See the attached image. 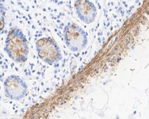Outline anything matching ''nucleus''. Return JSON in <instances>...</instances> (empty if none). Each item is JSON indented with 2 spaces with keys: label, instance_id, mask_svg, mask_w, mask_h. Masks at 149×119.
I'll list each match as a JSON object with an SVG mask.
<instances>
[{
  "label": "nucleus",
  "instance_id": "2",
  "mask_svg": "<svg viewBox=\"0 0 149 119\" xmlns=\"http://www.w3.org/2000/svg\"><path fill=\"white\" fill-rule=\"evenodd\" d=\"M38 57L48 65H53L62 60L60 48L56 40L51 37H43L35 43Z\"/></svg>",
  "mask_w": 149,
  "mask_h": 119
},
{
  "label": "nucleus",
  "instance_id": "6",
  "mask_svg": "<svg viewBox=\"0 0 149 119\" xmlns=\"http://www.w3.org/2000/svg\"><path fill=\"white\" fill-rule=\"evenodd\" d=\"M2 17H6V16H4V15H0V18H1Z\"/></svg>",
  "mask_w": 149,
  "mask_h": 119
},
{
  "label": "nucleus",
  "instance_id": "3",
  "mask_svg": "<svg viewBox=\"0 0 149 119\" xmlns=\"http://www.w3.org/2000/svg\"><path fill=\"white\" fill-rule=\"evenodd\" d=\"M64 38L67 48L73 52L83 50L88 42L86 32L75 23H68L64 27Z\"/></svg>",
  "mask_w": 149,
  "mask_h": 119
},
{
  "label": "nucleus",
  "instance_id": "7",
  "mask_svg": "<svg viewBox=\"0 0 149 119\" xmlns=\"http://www.w3.org/2000/svg\"><path fill=\"white\" fill-rule=\"evenodd\" d=\"M127 1H131V0H127Z\"/></svg>",
  "mask_w": 149,
  "mask_h": 119
},
{
  "label": "nucleus",
  "instance_id": "4",
  "mask_svg": "<svg viewBox=\"0 0 149 119\" xmlns=\"http://www.w3.org/2000/svg\"><path fill=\"white\" fill-rule=\"evenodd\" d=\"M4 89L6 97L13 101H20L28 94V85L19 76L12 74L6 78L4 82Z\"/></svg>",
  "mask_w": 149,
  "mask_h": 119
},
{
  "label": "nucleus",
  "instance_id": "1",
  "mask_svg": "<svg viewBox=\"0 0 149 119\" xmlns=\"http://www.w3.org/2000/svg\"><path fill=\"white\" fill-rule=\"evenodd\" d=\"M4 51L17 63H24L28 59L29 47L28 40L23 31L15 27L9 31L5 42Z\"/></svg>",
  "mask_w": 149,
  "mask_h": 119
},
{
  "label": "nucleus",
  "instance_id": "5",
  "mask_svg": "<svg viewBox=\"0 0 149 119\" xmlns=\"http://www.w3.org/2000/svg\"><path fill=\"white\" fill-rule=\"evenodd\" d=\"M75 10L78 17L85 24H91L96 19L97 11L94 4L89 0H76Z\"/></svg>",
  "mask_w": 149,
  "mask_h": 119
}]
</instances>
